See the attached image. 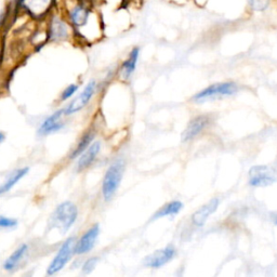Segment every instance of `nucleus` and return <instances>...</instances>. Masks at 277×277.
<instances>
[{
    "instance_id": "nucleus-11",
    "label": "nucleus",
    "mask_w": 277,
    "mask_h": 277,
    "mask_svg": "<svg viewBox=\"0 0 277 277\" xmlns=\"http://www.w3.org/2000/svg\"><path fill=\"white\" fill-rule=\"evenodd\" d=\"M101 150V142L96 141L94 143H91L83 152L79 155L78 162H77V171H83L87 169L88 167H90L96 161L97 156L99 155Z\"/></svg>"
},
{
    "instance_id": "nucleus-12",
    "label": "nucleus",
    "mask_w": 277,
    "mask_h": 277,
    "mask_svg": "<svg viewBox=\"0 0 277 277\" xmlns=\"http://www.w3.org/2000/svg\"><path fill=\"white\" fill-rule=\"evenodd\" d=\"M63 116H65L64 110H58L52 115H50L48 118L41 124L38 131L39 134H41V136H46V134H50L52 132L61 130L64 125L62 120Z\"/></svg>"
},
{
    "instance_id": "nucleus-21",
    "label": "nucleus",
    "mask_w": 277,
    "mask_h": 277,
    "mask_svg": "<svg viewBox=\"0 0 277 277\" xmlns=\"http://www.w3.org/2000/svg\"><path fill=\"white\" fill-rule=\"evenodd\" d=\"M77 90H78L77 85H70L69 87H66L61 95V101L69 100L70 98H72L75 94H76Z\"/></svg>"
},
{
    "instance_id": "nucleus-17",
    "label": "nucleus",
    "mask_w": 277,
    "mask_h": 277,
    "mask_svg": "<svg viewBox=\"0 0 277 277\" xmlns=\"http://www.w3.org/2000/svg\"><path fill=\"white\" fill-rule=\"evenodd\" d=\"M51 39L52 40H63L69 36V27L64 21L57 16H54L51 22Z\"/></svg>"
},
{
    "instance_id": "nucleus-19",
    "label": "nucleus",
    "mask_w": 277,
    "mask_h": 277,
    "mask_svg": "<svg viewBox=\"0 0 277 277\" xmlns=\"http://www.w3.org/2000/svg\"><path fill=\"white\" fill-rule=\"evenodd\" d=\"M94 138H95V133L94 132L90 131V132L85 133V136H83L80 139L79 143L76 145V147L73 149V152L71 153L70 158L71 159L77 158L83 152V150H85L91 144V142H92V140H94Z\"/></svg>"
},
{
    "instance_id": "nucleus-23",
    "label": "nucleus",
    "mask_w": 277,
    "mask_h": 277,
    "mask_svg": "<svg viewBox=\"0 0 277 277\" xmlns=\"http://www.w3.org/2000/svg\"><path fill=\"white\" fill-rule=\"evenodd\" d=\"M29 6H35V5H47L49 0H27Z\"/></svg>"
},
{
    "instance_id": "nucleus-14",
    "label": "nucleus",
    "mask_w": 277,
    "mask_h": 277,
    "mask_svg": "<svg viewBox=\"0 0 277 277\" xmlns=\"http://www.w3.org/2000/svg\"><path fill=\"white\" fill-rule=\"evenodd\" d=\"M139 53H140V49L133 48L131 50V52H130L127 60L122 63L121 67H120V73H121V76L124 79H128L132 75V73L136 71L138 58H139Z\"/></svg>"
},
{
    "instance_id": "nucleus-22",
    "label": "nucleus",
    "mask_w": 277,
    "mask_h": 277,
    "mask_svg": "<svg viewBox=\"0 0 277 277\" xmlns=\"http://www.w3.org/2000/svg\"><path fill=\"white\" fill-rule=\"evenodd\" d=\"M97 263H98V258H90V259H88L87 261H86V263L83 264V266H82L83 273H86V274L91 273L96 268Z\"/></svg>"
},
{
    "instance_id": "nucleus-6",
    "label": "nucleus",
    "mask_w": 277,
    "mask_h": 277,
    "mask_svg": "<svg viewBox=\"0 0 277 277\" xmlns=\"http://www.w3.org/2000/svg\"><path fill=\"white\" fill-rule=\"evenodd\" d=\"M96 87H97L96 81L91 80L85 87V89H83L80 94L64 108L65 116L73 115L75 113L81 111L83 107H86L88 105V103L90 102L92 97H94V95H95Z\"/></svg>"
},
{
    "instance_id": "nucleus-2",
    "label": "nucleus",
    "mask_w": 277,
    "mask_h": 277,
    "mask_svg": "<svg viewBox=\"0 0 277 277\" xmlns=\"http://www.w3.org/2000/svg\"><path fill=\"white\" fill-rule=\"evenodd\" d=\"M125 171V163L121 159L113 163L108 168L102 183L103 197L106 201L111 200L118 190Z\"/></svg>"
},
{
    "instance_id": "nucleus-16",
    "label": "nucleus",
    "mask_w": 277,
    "mask_h": 277,
    "mask_svg": "<svg viewBox=\"0 0 277 277\" xmlns=\"http://www.w3.org/2000/svg\"><path fill=\"white\" fill-rule=\"evenodd\" d=\"M28 250V246L26 244L21 245L19 248H16L12 255L6 260V262L4 264V268L6 271H12L14 268L19 265V263L22 261V259L24 256L26 255Z\"/></svg>"
},
{
    "instance_id": "nucleus-24",
    "label": "nucleus",
    "mask_w": 277,
    "mask_h": 277,
    "mask_svg": "<svg viewBox=\"0 0 277 277\" xmlns=\"http://www.w3.org/2000/svg\"><path fill=\"white\" fill-rule=\"evenodd\" d=\"M5 140V134L3 132H0V143Z\"/></svg>"
},
{
    "instance_id": "nucleus-5",
    "label": "nucleus",
    "mask_w": 277,
    "mask_h": 277,
    "mask_svg": "<svg viewBox=\"0 0 277 277\" xmlns=\"http://www.w3.org/2000/svg\"><path fill=\"white\" fill-rule=\"evenodd\" d=\"M75 237H70L67 238L61 248L58 249L57 254L55 257L52 259V261L50 262L48 268H47V274L48 275H54L56 273L63 270L64 266L67 264V262L70 261L72 256L74 255V248H75Z\"/></svg>"
},
{
    "instance_id": "nucleus-25",
    "label": "nucleus",
    "mask_w": 277,
    "mask_h": 277,
    "mask_svg": "<svg viewBox=\"0 0 277 277\" xmlns=\"http://www.w3.org/2000/svg\"><path fill=\"white\" fill-rule=\"evenodd\" d=\"M275 224H276V225H277V219H276V220H275Z\"/></svg>"
},
{
    "instance_id": "nucleus-10",
    "label": "nucleus",
    "mask_w": 277,
    "mask_h": 277,
    "mask_svg": "<svg viewBox=\"0 0 277 277\" xmlns=\"http://www.w3.org/2000/svg\"><path fill=\"white\" fill-rule=\"evenodd\" d=\"M219 204H220L219 198H213L210 201H208V203L203 207H200L198 210L195 211L192 216L193 224L198 226V228L204 226L206 221L208 220V218L217 211Z\"/></svg>"
},
{
    "instance_id": "nucleus-3",
    "label": "nucleus",
    "mask_w": 277,
    "mask_h": 277,
    "mask_svg": "<svg viewBox=\"0 0 277 277\" xmlns=\"http://www.w3.org/2000/svg\"><path fill=\"white\" fill-rule=\"evenodd\" d=\"M237 90H238V87H237L236 83L219 82V83H214V85L209 86L204 90H201L200 92H198L197 95L193 97L192 100L196 103H203L209 100L233 96V95L236 94Z\"/></svg>"
},
{
    "instance_id": "nucleus-13",
    "label": "nucleus",
    "mask_w": 277,
    "mask_h": 277,
    "mask_svg": "<svg viewBox=\"0 0 277 277\" xmlns=\"http://www.w3.org/2000/svg\"><path fill=\"white\" fill-rule=\"evenodd\" d=\"M28 167H24V168H21V169H18L15 170L9 178H8L2 186H0V196L6 194V193H8L9 191L12 190V188L14 186H16L25 175L27 174L28 172Z\"/></svg>"
},
{
    "instance_id": "nucleus-15",
    "label": "nucleus",
    "mask_w": 277,
    "mask_h": 277,
    "mask_svg": "<svg viewBox=\"0 0 277 277\" xmlns=\"http://www.w3.org/2000/svg\"><path fill=\"white\" fill-rule=\"evenodd\" d=\"M89 10H87L85 7L80 5L75 6L70 11V19L76 27H82L83 25H86L87 21L89 20Z\"/></svg>"
},
{
    "instance_id": "nucleus-9",
    "label": "nucleus",
    "mask_w": 277,
    "mask_h": 277,
    "mask_svg": "<svg viewBox=\"0 0 277 277\" xmlns=\"http://www.w3.org/2000/svg\"><path fill=\"white\" fill-rule=\"evenodd\" d=\"M175 256V249L172 246H167L164 249L156 250L144 259V265L152 268H158L173 259Z\"/></svg>"
},
{
    "instance_id": "nucleus-20",
    "label": "nucleus",
    "mask_w": 277,
    "mask_h": 277,
    "mask_svg": "<svg viewBox=\"0 0 277 277\" xmlns=\"http://www.w3.org/2000/svg\"><path fill=\"white\" fill-rule=\"evenodd\" d=\"M18 225V221L12 218H8L5 216H0V230H7V229H13Z\"/></svg>"
},
{
    "instance_id": "nucleus-1",
    "label": "nucleus",
    "mask_w": 277,
    "mask_h": 277,
    "mask_svg": "<svg viewBox=\"0 0 277 277\" xmlns=\"http://www.w3.org/2000/svg\"><path fill=\"white\" fill-rule=\"evenodd\" d=\"M78 217V209L72 201H64L60 204L50 218V226L56 229L62 234L70 231V229L76 222Z\"/></svg>"
},
{
    "instance_id": "nucleus-4",
    "label": "nucleus",
    "mask_w": 277,
    "mask_h": 277,
    "mask_svg": "<svg viewBox=\"0 0 277 277\" xmlns=\"http://www.w3.org/2000/svg\"><path fill=\"white\" fill-rule=\"evenodd\" d=\"M277 182V170L266 165H257L249 170V184L255 188H265Z\"/></svg>"
},
{
    "instance_id": "nucleus-8",
    "label": "nucleus",
    "mask_w": 277,
    "mask_h": 277,
    "mask_svg": "<svg viewBox=\"0 0 277 277\" xmlns=\"http://www.w3.org/2000/svg\"><path fill=\"white\" fill-rule=\"evenodd\" d=\"M99 234H100L99 224H95L94 226H91L87 232L83 233L82 236L78 239L76 244H75L74 254L79 256L88 254L89 251L94 249L96 241L99 237Z\"/></svg>"
},
{
    "instance_id": "nucleus-7",
    "label": "nucleus",
    "mask_w": 277,
    "mask_h": 277,
    "mask_svg": "<svg viewBox=\"0 0 277 277\" xmlns=\"http://www.w3.org/2000/svg\"><path fill=\"white\" fill-rule=\"evenodd\" d=\"M211 122L210 115H198L194 118L191 119L187 129L182 133V142H189L193 139H195L197 136L203 132L209 124Z\"/></svg>"
},
{
    "instance_id": "nucleus-18",
    "label": "nucleus",
    "mask_w": 277,
    "mask_h": 277,
    "mask_svg": "<svg viewBox=\"0 0 277 277\" xmlns=\"http://www.w3.org/2000/svg\"><path fill=\"white\" fill-rule=\"evenodd\" d=\"M183 208V204L180 200H172L170 203L166 204L164 207H162L159 210L154 214L153 220L159 219V218L168 217V216H175L178 214Z\"/></svg>"
}]
</instances>
